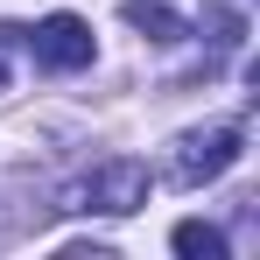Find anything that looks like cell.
Segmentation results:
<instances>
[{
	"label": "cell",
	"instance_id": "1",
	"mask_svg": "<svg viewBox=\"0 0 260 260\" xmlns=\"http://www.w3.org/2000/svg\"><path fill=\"white\" fill-rule=\"evenodd\" d=\"M239 141L246 134L239 127H190L183 141H176V155H169V183H183V190H197V183H218V176L239 162Z\"/></svg>",
	"mask_w": 260,
	"mask_h": 260
},
{
	"label": "cell",
	"instance_id": "2",
	"mask_svg": "<svg viewBox=\"0 0 260 260\" xmlns=\"http://www.w3.org/2000/svg\"><path fill=\"white\" fill-rule=\"evenodd\" d=\"M148 204V169L134 162V155H113V162H99V169L71 190V211H113V218H127Z\"/></svg>",
	"mask_w": 260,
	"mask_h": 260
},
{
	"label": "cell",
	"instance_id": "3",
	"mask_svg": "<svg viewBox=\"0 0 260 260\" xmlns=\"http://www.w3.org/2000/svg\"><path fill=\"white\" fill-rule=\"evenodd\" d=\"M28 49H36L43 71H85L91 63V28L78 21V14H49V21H36Z\"/></svg>",
	"mask_w": 260,
	"mask_h": 260
},
{
	"label": "cell",
	"instance_id": "4",
	"mask_svg": "<svg viewBox=\"0 0 260 260\" xmlns=\"http://www.w3.org/2000/svg\"><path fill=\"white\" fill-rule=\"evenodd\" d=\"M127 21L148 43H183V36H190V21H183L176 7H162V0H127Z\"/></svg>",
	"mask_w": 260,
	"mask_h": 260
},
{
	"label": "cell",
	"instance_id": "5",
	"mask_svg": "<svg viewBox=\"0 0 260 260\" xmlns=\"http://www.w3.org/2000/svg\"><path fill=\"white\" fill-rule=\"evenodd\" d=\"M169 246H176V253H190V260H225V232L204 225V218H183V225L169 232Z\"/></svg>",
	"mask_w": 260,
	"mask_h": 260
},
{
	"label": "cell",
	"instance_id": "6",
	"mask_svg": "<svg viewBox=\"0 0 260 260\" xmlns=\"http://www.w3.org/2000/svg\"><path fill=\"white\" fill-rule=\"evenodd\" d=\"M0 91H7V43H0Z\"/></svg>",
	"mask_w": 260,
	"mask_h": 260
}]
</instances>
